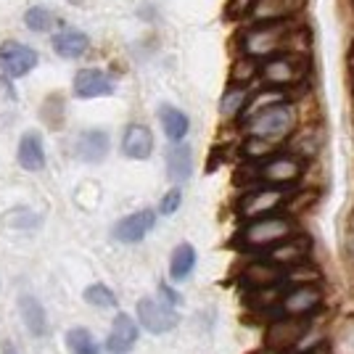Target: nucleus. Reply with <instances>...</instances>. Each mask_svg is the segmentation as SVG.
Returning a JSON list of instances; mask_svg holds the SVG:
<instances>
[{
    "mask_svg": "<svg viewBox=\"0 0 354 354\" xmlns=\"http://www.w3.org/2000/svg\"><path fill=\"white\" fill-rule=\"evenodd\" d=\"M262 74V66H259V61L249 59V56H241L236 61V66H233V74H230V85H243V88H249L251 80H257Z\"/></svg>",
    "mask_w": 354,
    "mask_h": 354,
    "instance_id": "a878e982",
    "label": "nucleus"
},
{
    "mask_svg": "<svg viewBox=\"0 0 354 354\" xmlns=\"http://www.w3.org/2000/svg\"><path fill=\"white\" fill-rule=\"evenodd\" d=\"M37 50H32L30 45L19 43V40H8L0 45V72L11 80L27 77V74L37 66Z\"/></svg>",
    "mask_w": 354,
    "mask_h": 354,
    "instance_id": "1a4fd4ad",
    "label": "nucleus"
},
{
    "mask_svg": "<svg viewBox=\"0 0 354 354\" xmlns=\"http://www.w3.org/2000/svg\"><path fill=\"white\" fill-rule=\"evenodd\" d=\"M312 251V241L307 236H291L288 241H283L278 249L270 251V259L283 265L286 270H291L296 265H304Z\"/></svg>",
    "mask_w": 354,
    "mask_h": 354,
    "instance_id": "2eb2a0df",
    "label": "nucleus"
},
{
    "mask_svg": "<svg viewBox=\"0 0 354 354\" xmlns=\"http://www.w3.org/2000/svg\"><path fill=\"white\" fill-rule=\"evenodd\" d=\"M159 291H162V296L169 301V304H180V301H183V299H180V294H177V291H172L167 283H162V286H159Z\"/></svg>",
    "mask_w": 354,
    "mask_h": 354,
    "instance_id": "2f4dec72",
    "label": "nucleus"
},
{
    "mask_svg": "<svg viewBox=\"0 0 354 354\" xmlns=\"http://www.w3.org/2000/svg\"><path fill=\"white\" fill-rule=\"evenodd\" d=\"M288 281V270L272 259H262V262H251L246 270L241 272V286L257 294V291H270V288H281Z\"/></svg>",
    "mask_w": 354,
    "mask_h": 354,
    "instance_id": "6e6552de",
    "label": "nucleus"
},
{
    "mask_svg": "<svg viewBox=\"0 0 354 354\" xmlns=\"http://www.w3.org/2000/svg\"><path fill=\"white\" fill-rule=\"evenodd\" d=\"M180 204H183V191H180V188H172V191L162 198L159 212H162V214H175L177 209H180Z\"/></svg>",
    "mask_w": 354,
    "mask_h": 354,
    "instance_id": "7c9ffc66",
    "label": "nucleus"
},
{
    "mask_svg": "<svg viewBox=\"0 0 354 354\" xmlns=\"http://www.w3.org/2000/svg\"><path fill=\"white\" fill-rule=\"evenodd\" d=\"M304 175V159H299L296 153H275L267 162L259 164V183L272 185V188H288L299 183Z\"/></svg>",
    "mask_w": 354,
    "mask_h": 354,
    "instance_id": "39448f33",
    "label": "nucleus"
},
{
    "mask_svg": "<svg viewBox=\"0 0 354 354\" xmlns=\"http://www.w3.org/2000/svg\"><path fill=\"white\" fill-rule=\"evenodd\" d=\"M3 354H19V352H16L14 346H11L8 341H6V344H3Z\"/></svg>",
    "mask_w": 354,
    "mask_h": 354,
    "instance_id": "72a5a7b5",
    "label": "nucleus"
},
{
    "mask_svg": "<svg viewBox=\"0 0 354 354\" xmlns=\"http://www.w3.org/2000/svg\"><path fill=\"white\" fill-rule=\"evenodd\" d=\"M288 198L286 188H272V185H262V188H254L249 191L241 204H238V214L243 220H259V217H270L275 214V209L281 207L283 201Z\"/></svg>",
    "mask_w": 354,
    "mask_h": 354,
    "instance_id": "0eeeda50",
    "label": "nucleus"
},
{
    "mask_svg": "<svg viewBox=\"0 0 354 354\" xmlns=\"http://www.w3.org/2000/svg\"><path fill=\"white\" fill-rule=\"evenodd\" d=\"M281 307L288 317H310L323 307V288L317 283H299L294 291L283 296Z\"/></svg>",
    "mask_w": 354,
    "mask_h": 354,
    "instance_id": "9d476101",
    "label": "nucleus"
},
{
    "mask_svg": "<svg viewBox=\"0 0 354 354\" xmlns=\"http://www.w3.org/2000/svg\"><path fill=\"white\" fill-rule=\"evenodd\" d=\"M307 0H257L251 8L254 21H281V19H296L301 14Z\"/></svg>",
    "mask_w": 354,
    "mask_h": 354,
    "instance_id": "4468645a",
    "label": "nucleus"
},
{
    "mask_svg": "<svg viewBox=\"0 0 354 354\" xmlns=\"http://www.w3.org/2000/svg\"><path fill=\"white\" fill-rule=\"evenodd\" d=\"M251 93L249 88H243V85H230V88L222 93L220 98V114L222 119H241L243 117V111H246V106L251 101Z\"/></svg>",
    "mask_w": 354,
    "mask_h": 354,
    "instance_id": "5701e85b",
    "label": "nucleus"
},
{
    "mask_svg": "<svg viewBox=\"0 0 354 354\" xmlns=\"http://www.w3.org/2000/svg\"><path fill=\"white\" fill-rule=\"evenodd\" d=\"M307 354H333V349H330V346H325V344H320V346H315V349H310Z\"/></svg>",
    "mask_w": 354,
    "mask_h": 354,
    "instance_id": "473e14b6",
    "label": "nucleus"
},
{
    "mask_svg": "<svg viewBox=\"0 0 354 354\" xmlns=\"http://www.w3.org/2000/svg\"><path fill=\"white\" fill-rule=\"evenodd\" d=\"M291 236H296L294 220L288 214H270V217L246 222L243 230L238 233V243L246 251H267L270 254Z\"/></svg>",
    "mask_w": 354,
    "mask_h": 354,
    "instance_id": "7ed1b4c3",
    "label": "nucleus"
},
{
    "mask_svg": "<svg viewBox=\"0 0 354 354\" xmlns=\"http://www.w3.org/2000/svg\"><path fill=\"white\" fill-rule=\"evenodd\" d=\"M122 153L127 159H138L143 162L153 153V135L146 124H130L124 130V138H122Z\"/></svg>",
    "mask_w": 354,
    "mask_h": 354,
    "instance_id": "dca6fc26",
    "label": "nucleus"
},
{
    "mask_svg": "<svg viewBox=\"0 0 354 354\" xmlns=\"http://www.w3.org/2000/svg\"><path fill=\"white\" fill-rule=\"evenodd\" d=\"M19 307H21V317H24L27 328H30L35 336H43L45 333V310L40 307V301H37L35 296H21Z\"/></svg>",
    "mask_w": 354,
    "mask_h": 354,
    "instance_id": "393cba45",
    "label": "nucleus"
},
{
    "mask_svg": "<svg viewBox=\"0 0 354 354\" xmlns=\"http://www.w3.org/2000/svg\"><path fill=\"white\" fill-rule=\"evenodd\" d=\"M88 35H82L80 30H61L53 35V50L61 59H82L88 53Z\"/></svg>",
    "mask_w": 354,
    "mask_h": 354,
    "instance_id": "412c9836",
    "label": "nucleus"
},
{
    "mask_svg": "<svg viewBox=\"0 0 354 354\" xmlns=\"http://www.w3.org/2000/svg\"><path fill=\"white\" fill-rule=\"evenodd\" d=\"M307 328H310V320L307 317H278V320H272V323L267 325L265 330V346L270 352H288V349H294L299 341L304 339V333H307Z\"/></svg>",
    "mask_w": 354,
    "mask_h": 354,
    "instance_id": "423d86ee",
    "label": "nucleus"
},
{
    "mask_svg": "<svg viewBox=\"0 0 354 354\" xmlns=\"http://www.w3.org/2000/svg\"><path fill=\"white\" fill-rule=\"evenodd\" d=\"M114 80L98 69H82L74 77V95L77 98H106L114 95Z\"/></svg>",
    "mask_w": 354,
    "mask_h": 354,
    "instance_id": "ddd939ff",
    "label": "nucleus"
},
{
    "mask_svg": "<svg viewBox=\"0 0 354 354\" xmlns=\"http://www.w3.org/2000/svg\"><path fill=\"white\" fill-rule=\"evenodd\" d=\"M156 227V212L151 209H143V212H135L130 217L119 220L114 225V238L119 243H138Z\"/></svg>",
    "mask_w": 354,
    "mask_h": 354,
    "instance_id": "f8f14e48",
    "label": "nucleus"
},
{
    "mask_svg": "<svg viewBox=\"0 0 354 354\" xmlns=\"http://www.w3.org/2000/svg\"><path fill=\"white\" fill-rule=\"evenodd\" d=\"M85 301L98 307V310H109V307H117V296L111 288H106L104 283H93L85 288Z\"/></svg>",
    "mask_w": 354,
    "mask_h": 354,
    "instance_id": "cd10ccee",
    "label": "nucleus"
},
{
    "mask_svg": "<svg viewBox=\"0 0 354 354\" xmlns=\"http://www.w3.org/2000/svg\"><path fill=\"white\" fill-rule=\"evenodd\" d=\"M283 354H296V352H283Z\"/></svg>",
    "mask_w": 354,
    "mask_h": 354,
    "instance_id": "f704fd0d",
    "label": "nucleus"
},
{
    "mask_svg": "<svg viewBox=\"0 0 354 354\" xmlns=\"http://www.w3.org/2000/svg\"><path fill=\"white\" fill-rule=\"evenodd\" d=\"M66 346H69L72 354H101L95 339L90 336L85 328H72V330L66 333Z\"/></svg>",
    "mask_w": 354,
    "mask_h": 354,
    "instance_id": "bb28decb",
    "label": "nucleus"
},
{
    "mask_svg": "<svg viewBox=\"0 0 354 354\" xmlns=\"http://www.w3.org/2000/svg\"><path fill=\"white\" fill-rule=\"evenodd\" d=\"M193 267H196V249L191 243H180L175 251H172V262H169V278L172 281H185L191 278Z\"/></svg>",
    "mask_w": 354,
    "mask_h": 354,
    "instance_id": "b1692460",
    "label": "nucleus"
},
{
    "mask_svg": "<svg viewBox=\"0 0 354 354\" xmlns=\"http://www.w3.org/2000/svg\"><path fill=\"white\" fill-rule=\"evenodd\" d=\"M310 35L296 19L281 21H254L241 35V53L254 61H270L283 53H304L310 50Z\"/></svg>",
    "mask_w": 354,
    "mask_h": 354,
    "instance_id": "f257e3e1",
    "label": "nucleus"
},
{
    "mask_svg": "<svg viewBox=\"0 0 354 354\" xmlns=\"http://www.w3.org/2000/svg\"><path fill=\"white\" fill-rule=\"evenodd\" d=\"M159 122H162V130L172 146H180V143L185 140L188 130H191V119H188V114L180 111L177 106H169V104L159 106Z\"/></svg>",
    "mask_w": 354,
    "mask_h": 354,
    "instance_id": "a211bd4d",
    "label": "nucleus"
},
{
    "mask_svg": "<svg viewBox=\"0 0 354 354\" xmlns=\"http://www.w3.org/2000/svg\"><path fill=\"white\" fill-rule=\"evenodd\" d=\"M241 124L246 127L249 138H259L267 143H283L286 138H291L299 127V109L294 101L281 98L259 109H251L241 117Z\"/></svg>",
    "mask_w": 354,
    "mask_h": 354,
    "instance_id": "f03ea898",
    "label": "nucleus"
},
{
    "mask_svg": "<svg viewBox=\"0 0 354 354\" xmlns=\"http://www.w3.org/2000/svg\"><path fill=\"white\" fill-rule=\"evenodd\" d=\"M16 159L21 164V169L27 172H40L45 167V148L43 138L37 133H24L19 140V151H16Z\"/></svg>",
    "mask_w": 354,
    "mask_h": 354,
    "instance_id": "6ab92c4d",
    "label": "nucleus"
},
{
    "mask_svg": "<svg viewBox=\"0 0 354 354\" xmlns=\"http://www.w3.org/2000/svg\"><path fill=\"white\" fill-rule=\"evenodd\" d=\"M53 21H56V16L50 14L48 8H43V6H32V8H27V14H24V24L32 32H48L53 27Z\"/></svg>",
    "mask_w": 354,
    "mask_h": 354,
    "instance_id": "c85d7f7f",
    "label": "nucleus"
},
{
    "mask_svg": "<svg viewBox=\"0 0 354 354\" xmlns=\"http://www.w3.org/2000/svg\"><path fill=\"white\" fill-rule=\"evenodd\" d=\"M138 336H140V330H138L133 317H127V315L119 312L117 320H114V328L109 333V341H106V349L114 354L130 352L135 344H138Z\"/></svg>",
    "mask_w": 354,
    "mask_h": 354,
    "instance_id": "f3484780",
    "label": "nucleus"
},
{
    "mask_svg": "<svg viewBox=\"0 0 354 354\" xmlns=\"http://www.w3.org/2000/svg\"><path fill=\"white\" fill-rule=\"evenodd\" d=\"M310 74V59L304 53H283L262 64V82L270 90H288L296 88L307 80Z\"/></svg>",
    "mask_w": 354,
    "mask_h": 354,
    "instance_id": "20e7f679",
    "label": "nucleus"
},
{
    "mask_svg": "<svg viewBox=\"0 0 354 354\" xmlns=\"http://www.w3.org/2000/svg\"><path fill=\"white\" fill-rule=\"evenodd\" d=\"M6 220H8V225H14V227H37L40 225V217L27 212V209H14Z\"/></svg>",
    "mask_w": 354,
    "mask_h": 354,
    "instance_id": "c756f323",
    "label": "nucleus"
},
{
    "mask_svg": "<svg viewBox=\"0 0 354 354\" xmlns=\"http://www.w3.org/2000/svg\"><path fill=\"white\" fill-rule=\"evenodd\" d=\"M138 320L140 325L151 330V333H169L177 325V312L169 310L162 301H153V299H140L138 301Z\"/></svg>",
    "mask_w": 354,
    "mask_h": 354,
    "instance_id": "9b49d317",
    "label": "nucleus"
},
{
    "mask_svg": "<svg viewBox=\"0 0 354 354\" xmlns=\"http://www.w3.org/2000/svg\"><path fill=\"white\" fill-rule=\"evenodd\" d=\"M167 175L172 183H185L188 177L193 175V151L191 146L180 143V146H172L169 153H167Z\"/></svg>",
    "mask_w": 354,
    "mask_h": 354,
    "instance_id": "4be33fe9",
    "label": "nucleus"
},
{
    "mask_svg": "<svg viewBox=\"0 0 354 354\" xmlns=\"http://www.w3.org/2000/svg\"><path fill=\"white\" fill-rule=\"evenodd\" d=\"M352 3H354V0H352Z\"/></svg>",
    "mask_w": 354,
    "mask_h": 354,
    "instance_id": "c9c22d12",
    "label": "nucleus"
},
{
    "mask_svg": "<svg viewBox=\"0 0 354 354\" xmlns=\"http://www.w3.org/2000/svg\"><path fill=\"white\" fill-rule=\"evenodd\" d=\"M106 153H109V135L104 130H88V133L80 135V140H77V156L82 162L98 164L106 159Z\"/></svg>",
    "mask_w": 354,
    "mask_h": 354,
    "instance_id": "aec40b11",
    "label": "nucleus"
}]
</instances>
